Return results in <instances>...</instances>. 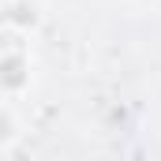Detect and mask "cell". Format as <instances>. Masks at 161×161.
<instances>
[{"mask_svg":"<svg viewBox=\"0 0 161 161\" xmlns=\"http://www.w3.org/2000/svg\"><path fill=\"white\" fill-rule=\"evenodd\" d=\"M30 82V53L19 34H0V90L19 94Z\"/></svg>","mask_w":161,"mask_h":161,"instance_id":"1","label":"cell"},{"mask_svg":"<svg viewBox=\"0 0 161 161\" xmlns=\"http://www.w3.org/2000/svg\"><path fill=\"white\" fill-rule=\"evenodd\" d=\"M19 139H23V124H19L15 109H11L8 101H0V154H4V150H11Z\"/></svg>","mask_w":161,"mask_h":161,"instance_id":"2","label":"cell"}]
</instances>
